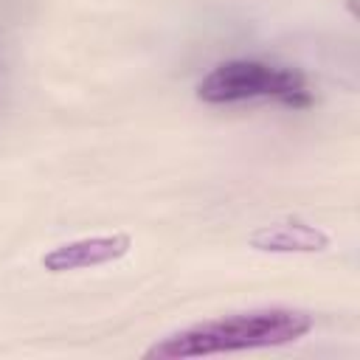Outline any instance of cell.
I'll return each mask as SVG.
<instances>
[{"mask_svg":"<svg viewBox=\"0 0 360 360\" xmlns=\"http://www.w3.org/2000/svg\"><path fill=\"white\" fill-rule=\"evenodd\" d=\"M315 326V318L298 307H256L242 312H228L177 329L155 340L143 357L149 360H188V357H214L253 349L287 346L307 338Z\"/></svg>","mask_w":360,"mask_h":360,"instance_id":"6da1fadb","label":"cell"},{"mask_svg":"<svg viewBox=\"0 0 360 360\" xmlns=\"http://www.w3.org/2000/svg\"><path fill=\"white\" fill-rule=\"evenodd\" d=\"M197 98L205 104L276 101L287 110H307L315 104V93L301 70L267 59L219 62L200 79Z\"/></svg>","mask_w":360,"mask_h":360,"instance_id":"7a4b0ae2","label":"cell"},{"mask_svg":"<svg viewBox=\"0 0 360 360\" xmlns=\"http://www.w3.org/2000/svg\"><path fill=\"white\" fill-rule=\"evenodd\" d=\"M132 248V239L127 233H98V236H82L62 242L42 253L39 264L48 273H76V270H90L101 264H112L124 259Z\"/></svg>","mask_w":360,"mask_h":360,"instance_id":"3957f363","label":"cell"},{"mask_svg":"<svg viewBox=\"0 0 360 360\" xmlns=\"http://www.w3.org/2000/svg\"><path fill=\"white\" fill-rule=\"evenodd\" d=\"M248 245L262 253H318L329 248V233H323L315 225L287 219L256 228L248 236Z\"/></svg>","mask_w":360,"mask_h":360,"instance_id":"277c9868","label":"cell"}]
</instances>
